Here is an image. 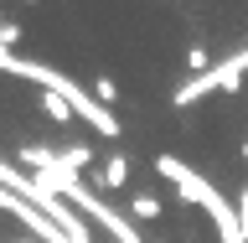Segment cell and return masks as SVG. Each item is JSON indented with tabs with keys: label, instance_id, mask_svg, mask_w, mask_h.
<instances>
[{
	"label": "cell",
	"instance_id": "1",
	"mask_svg": "<svg viewBox=\"0 0 248 243\" xmlns=\"http://www.w3.org/2000/svg\"><path fill=\"white\" fill-rule=\"evenodd\" d=\"M0 67H5V73H16V78H31L42 93H62V98L78 109V119H83V124H93L104 140H119V119H114V109H104L88 88H83V83H73L67 73H57V67H42V62H26L21 52H0Z\"/></svg>",
	"mask_w": 248,
	"mask_h": 243
},
{
	"label": "cell",
	"instance_id": "2",
	"mask_svg": "<svg viewBox=\"0 0 248 243\" xmlns=\"http://www.w3.org/2000/svg\"><path fill=\"white\" fill-rule=\"evenodd\" d=\"M243 78H248V47H238V52H228L222 62H212L202 78H186L181 88L170 93V104H176V109H186V104H197V98H207V93H222V88L232 93Z\"/></svg>",
	"mask_w": 248,
	"mask_h": 243
},
{
	"label": "cell",
	"instance_id": "3",
	"mask_svg": "<svg viewBox=\"0 0 248 243\" xmlns=\"http://www.w3.org/2000/svg\"><path fill=\"white\" fill-rule=\"evenodd\" d=\"M155 171H160V176H166V181L181 192V202H191V207H202V212H207V202H212L217 186L207 181L202 171H191L186 161H176V155H160V161H155Z\"/></svg>",
	"mask_w": 248,
	"mask_h": 243
},
{
	"label": "cell",
	"instance_id": "4",
	"mask_svg": "<svg viewBox=\"0 0 248 243\" xmlns=\"http://www.w3.org/2000/svg\"><path fill=\"white\" fill-rule=\"evenodd\" d=\"M98 186H104V192H114V186H129V155L108 150V155H104V171H98Z\"/></svg>",
	"mask_w": 248,
	"mask_h": 243
},
{
	"label": "cell",
	"instance_id": "5",
	"mask_svg": "<svg viewBox=\"0 0 248 243\" xmlns=\"http://www.w3.org/2000/svg\"><path fill=\"white\" fill-rule=\"evenodd\" d=\"M21 161H26L36 176H42V171H57V150H46V145H21Z\"/></svg>",
	"mask_w": 248,
	"mask_h": 243
},
{
	"label": "cell",
	"instance_id": "6",
	"mask_svg": "<svg viewBox=\"0 0 248 243\" xmlns=\"http://www.w3.org/2000/svg\"><path fill=\"white\" fill-rule=\"evenodd\" d=\"M129 217H135V223H155V217H160V197L135 192V197H129Z\"/></svg>",
	"mask_w": 248,
	"mask_h": 243
},
{
	"label": "cell",
	"instance_id": "7",
	"mask_svg": "<svg viewBox=\"0 0 248 243\" xmlns=\"http://www.w3.org/2000/svg\"><path fill=\"white\" fill-rule=\"evenodd\" d=\"M42 109H46V114H52V119H62V124H67V119H78V109L67 104L62 93H42Z\"/></svg>",
	"mask_w": 248,
	"mask_h": 243
},
{
	"label": "cell",
	"instance_id": "8",
	"mask_svg": "<svg viewBox=\"0 0 248 243\" xmlns=\"http://www.w3.org/2000/svg\"><path fill=\"white\" fill-rule=\"evenodd\" d=\"M93 98H98V104H114V98H119V83H114V78H98V83H93Z\"/></svg>",
	"mask_w": 248,
	"mask_h": 243
},
{
	"label": "cell",
	"instance_id": "9",
	"mask_svg": "<svg viewBox=\"0 0 248 243\" xmlns=\"http://www.w3.org/2000/svg\"><path fill=\"white\" fill-rule=\"evenodd\" d=\"M21 42V21H0V52H16Z\"/></svg>",
	"mask_w": 248,
	"mask_h": 243
},
{
	"label": "cell",
	"instance_id": "10",
	"mask_svg": "<svg viewBox=\"0 0 248 243\" xmlns=\"http://www.w3.org/2000/svg\"><path fill=\"white\" fill-rule=\"evenodd\" d=\"M186 67H191V78H202V73H207V67H212L207 47H191V52H186Z\"/></svg>",
	"mask_w": 248,
	"mask_h": 243
},
{
	"label": "cell",
	"instance_id": "11",
	"mask_svg": "<svg viewBox=\"0 0 248 243\" xmlns=\"http://www.w3.org/2000/svg\"><path fill=\"white\" fill-rule=\"evenodd\" d=\"M238 217H243V233H248V186L238 192Z\"/></svg>",
	"mask_w": 248,
	"mask_h": 243
},
{
	"label": "cell",
	"instance_id": "12",
	"mask_svg": "<svg viewBox=\"0 0 248 243\" xmlns=\"http://www.w3.org/2000/svg\"><path fill=\"white\" fill-rule=\"evenodd\" d=\"M243 161H248V140H243Z\"/></svg>",
	"mask_w": 248,
	"mask_h": 243
},
{
	"label": "cell",
	"instance_id": "13",
	"mask_svg": "<svg viewBox=\"0 0 248 243\" xmlns=\"http://www.w3.org/2000/svg\"><path fill=\"white\" fill-rule=\"evenodd\" d=\"M21 5H31V0H21Z\"/></svg>",
	"mask_w": 248,
	"mask_h": 243
}]
</instances>
